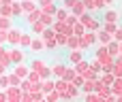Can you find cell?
I'll list each match as a JSON object with an SVG mask.
<instances>
[{
    "instance_id": "cell-13",
    "label": "cell",
    "mask_w": 122,
    "mask_h": 102,
    "mask_svg": "<svg viewBox=\"0 0 122 102\" xmlns=\"http://www.w3.org/2000/svg\"><path fill=\"white\" fill-rule=\"evenodd\" d=\"M54 72H56V75H64V68H62L60 64H56V66H54Z\"/></svg>"
},
{
    "instance_id": "cell-3",
    "label": "cell",
    "mask_w": 122,
    "mask_h": 102,
    "mask_svg": "<svg viewBox=\"0 0 122 102\" xmlns=\"http://www.w3.org/2000/svg\"><path fill=\"white\" fill-rule=\"evenodd\" d=\"M21 36H24L21 30H17V28H15V30H9V43H11V45H19V43H21Z\"/></svg>"
},
{
    "instance_id": "cell-7",
    "label": "cell",
    "mask_w": 122,
    "mask_h": 102,
    "mask_svg": "<svg viewBox=\"0 0 122 102\" xmlns=\"http://www.w3.org/2000/svg\"><path fill=\"white\" fill-rule=\"evenodd\" d=\"M39 17H41V13H39V11H36V13H32V15H26V21H28V23H32V26H34V23H36V21H39Z\"/></svg>"
},
{
    "instance_id": "cell-1",
    "label": "cell",
    "mask_w": 122,
    "mask_h": 102,
    "mask_svg": "<svg viewBox=\"0 0 122 102\" xmlns=\"http://www.w3.org/2000/svg\"><path fill=\"white\" fill-rule=\"evenodd\" d=\"M9 60H11V64H24V60H26V51L24 49H13V51H9Z\"/></svg>"
},
{
    "instance_id": "cell-18",
    "label": "cell",
    "mask_w": 122,
    "mask_h": 102,
    "mask_svg": "<svg viewBox=\"0 0 122 102\" xmlns=\"http://www.w3.org/2000/svg\"><path fill=\"white\" fill-rule=\"evenodd\" d=\"M9 98H6V92H0V102H6Z\"/></svg>"
},
{
    "instance_id": "cell-12",
    "label": "cell",
    "mask_w": 122,
    "mask_h": 102,
    "mask_svg": "<svg viewBox=\"0 0 122 102\" xmlns=\"http://www.w3.org/2000/svg\"><path fill=\"white\" fill-rule=\"evenodd\" d=\"M11 11H13V15H19V13H21V6H19V4H13Z\"/></svg>"
},
{
    "instance_id": "cell-17",
    "label": "cell",
    "mask_w": 122,
    "mask_h": 102,
    "mask_svg": "<svg viewBox=\"0 0 122 102\" xmlns=\"http://www.w3.org/2000/svg\"><path fill=\"white\" fill-rule=\"evenodd\" d=\"M41 21H43V23H51V17H49V15H43Z\"/></svg>"
},
{
    "instance_id": "cell-10",
    "label": "cell",
    "mask_w": 122,
    "mask_h": 102,
    "mask_svg": "<svg viewBox=\"0 0 122 102\" xmlns=\"http://www.w3.org/2000/svg\"><path fill=\"white\" fill-rule=\"evenodd\" d=\"M32 30H34V32H45V23H43V21H36V23L32 26Z\"/></svg>"
},
{
    "instance_id": "cell-14",
    "label": "cell",
    "mask_w": 122,
    "mask_h": 102,
    "mask_svg": "<svg viewBox=\"0 0 122 102\" xmlns=\"http://www.w3.org/2000/svg\"><path fill=\"white\" fill-rule=\"evenodd\" d=\"M51 87H54V83H51V81H47V83H43V87H41V89H43V92H49Z\"/></svg>"
},
{
    "instance_id": "cell-6",
    "label": "cell",
    "mask_w": 122,
    "mask_h": 102,
    "mask_svg": "<svg viewBox=\"0 0 122 102\" xmlns=\"http://www.w3.org/2000/svg\"><path fill=\"white\" fill-rule=\"evenodd\" d=\"M43 47H45L43 40H32V47H30V49H32L34 53H39V51H43Z\"/></svg>"
},
{
    "instance_id": "cell-15",
    "label": "cell",
    "mask_w": 122,
    "mask_h": 102,
    "mask_svg": "<svg viewBox=\"0 0 122 102\" xmlns=\"http://www.w3.org/2000/svg\"><path fill=\"white\" fill-rule=\"evenodd\" d=\"M21 102H36V100H34V98H32L30 94H24V98H21Z\"/></svg>"
},
{
    "instance_id": "cell-8",
    "label": "cell",
    "mask_w": 122,
    "mask_h": 102,
    "mask_svg": "<svg viewBox=\"0 0 122 102\" xmlns=\"http://www.w3.org/2000/svg\"><path fill=\"white\" fill-rule=\"evenodd\" d=\"M9 81H11V87H17V85H21V79H19V77H15L13 72L9 75Z\"/></svg>"
},
{
    "instance_id": "cell-19",
    "label": "cell",
    "mask_w": 122,
    "mask_h": 102,
    "mask_svg": "<svg viewBox=\"0 0 122 102\" xmlns=\"http://www.w3.org/2000/svg\"><path fill=\"white\" fill-rule=\"evenodd\" d=\"M41 102H43V100H41Z\"/></svg>"
},
{
    "instance_id": "cell-11",
    "label": "cell",
    "mask_w": 122,
    "mask_h": 102,
    "mask_svg": "<svg viewBox=\"0 0 122 102\" xmlns=\"http://www.w3.org/2000/svg\"><path fill=\"white\" fill-rule=\"evenodd\" d=\"M2 43H9V32L6 30H0V45Z\"/></svg>"
},
{
    "instance_id": "cell-16",
    "label": "cell",
    "mask_w": 122,
    "mask_h": 102,
    "mask_svg": "<svg viewBox=\"0 0 122 102\" xmlns=\"http://www.w3.org/2000/svg\"><path fill=\"white\" fill-rule=\"evenodd\" d=\"M32 9H34L32 2H24V11H32Z\"/></svg>"
},
{
    "instance_id": "cell-2",
    "label": "cell",
    "mask_w": 122,
    "mask_h": 102,
    "mask_svg": "<svg viewBox=\"0 0 122 102\" xmlns=\"http://www.w3.org/2000/svg\"><path fill=\"white\" fill-rule=\"evenodd\" d=\"M13 75H15V77H19L21 81H26V79H28V75H30V68H28L26 64H17V66H15V70H13Z\"/></svg>"
},
{
    "instance_id": "cell-4",
    "label": "cell",
    "mask_w": 122,
    "mask_h": 102,
    "mask_svg": "<svg viewBox=\"0 0 122 102\" xmlns=\"http://www.w3.org/2000/svg\"><path fill=\"white\" fill-rule=\"evenodd\" d=\"M45 68H47V66H45L41 60H34V62H32V68H30V70H34V72H39V75H41Z\"/></svg>"
},
{
    "instance_id": "cell-5",
    "label": "cell",
    "mask_w": 122,
    "mask_h": 102,
    "mask_svg": "<svg viewBox=\"0 0 122 102\" xmlns=\"http://www.w3.org/2000/svg\"><path fill=\"white\" fill-rule=\"evenodd\" d=\"M32 40H34L32 36L24 34V36H21V43H19V45H21V49H28V47H32Z\"/></svg>"
},
{
    "instance_id": "cell-9",
    "label": "cell",
    "mask_w": 122,
    "mask_h": 102,
    "mask_svg": "<svg viewBox=\"0 0 122 102\" xmlns=\"http://www.w3.org/2000/svg\"><path fill=\"white\" fill-rule=\"evenodd\" d=\"M9 26H11V19L9 17H0V30H6L9 32Z\"/></svg>"
}]
</instances>
